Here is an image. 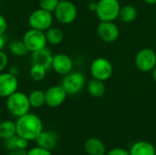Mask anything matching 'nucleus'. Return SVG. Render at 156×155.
<instances>
[{
	"label": "nucleus",
	"mask_w": 156,
	"mask_h": 155,
	"mask_svg": "<svg viewBox=\"0 0 156 155\" xmlns=\"http://www.w3.org/2000/svg\"><path fill=\"white\" fill-rule=\"evenodd\" d=\"M86 85V78L80 71H71L65 75L61 81V86L65 89L68 95L79 94Z\"/></svg>",
	"instance_id": "nucleus-6"
},
{
	"label": "nucleus",
	"mask_w": 156,
	"mask_h": 155,
	"mask_svg": "<svg viewBox=\"0 0 156 155\" xmlns=\"http://www.w3.org/2000/svg\"><path fill=\"white\" fill-rule=\"evenodd\" d=\"M54 17L58 22L63 25H69L75 21L78 16V9L70 0L59 1L54 11Z\"/></svg>",
	"instance_id": "nucleus-5"
},
{
	"label": "nucleus",
	"mask_w": 156,
	"mask_h": 155,
	"mask_svg": "<svg viewBox=\"0 0 156 155\" xmlns=\"http://www.w3.org/2000/svg\"><path fill=\"white\" fill-rule=\"evenodd\" d=\"M88 1H96V0H88Z\"/></svg>",
	"instance_id": "nucleus-39"
},
{
	"label": "nucleus",
	"mask_w": 156,
	"mask_h": 155,
	"mask_svg": "<svg viewBox=\"0 0 156 155\" xmlns=\"http://www.w3.org/2000/svg\"><path fill=\"white\" fill-rule=\"evenodd\" d=\"M84 149L88 155H105L106 147L102 141L98 138H89L84 143Z\"/></svg>",
	"instance_id": "nucleus-16"
},
{
	"label": "nucleus",
	"mask_w": 156,
	"mask_h": 155,
	"mask_svg": "<svg viewBox=\"0 0 156 155\" xmlns=\"http://www.w3.org/2000/svg\"><path fill=\"white\" fill-rule=\"evenodd\" d=\"M7 29V21L6 18L0 14V35H3L6 32Z\"/></svg>",
	"instance_id": "nucleus-31"
},
{
	"label": "nucleus",
	"mask_w": 156,
	"mask_h": 155,
	"mask_svg": "<svg viewBox=\"0 0 156 155\" xmlns=\"http://www.w3.org/2000/svg\"><path fill=\"white\" fill-rule=\"evenodd\" d=\"M58 1H68V0H58Z\"/></svg>",
	"instance_id": "nucleus-38"
},
{
	"label": "nucleus",
	"mask_w": 156,
	"mask_h": 155,
	"mask_svg": "<svg viewBox=\"0 0 156 155\" xmlns=\"http://www.w3.org/2000/svg\"><path fill=\"white\" fill-rule=\"evenodd\" d=\"M27 155H52L50 151L48 150H46V149H43L39 146L37 147H34L32 149H30Z\"/></svg>",
	"instance_id": "nucleus-27"
},
{
	"label": "nucleus",
	"mask_w": 156,
	"mask_h": 155,
	"mask_svg": "<svg viewBox=\"0 0 156 155\" xmlns=\"http://www.w3.org/2000/svg\"><path fill=\"white\" fill-rule=\"evenodd\" d=\"M105 155H130V153L123 148H113L107 152Z\"/></svg>",
	"instance_id": "nucleus-29"
},
{
	"label": "nucleus",
	"mask_w": 156,
	"mask_h": 155,
	"mask_svg": "<svg viewBox=\"0 0 156 155\" xmlns=\"http://www.w3.org/2000/svg\"><path fill=\"white\" fill-rule=\"evenodd\" d=\"M90 71L92 78L106 81L113 74V66L112 62L105 58H95L90 67Z\"/></svg>",
	"instance_id": "nucleus-7"
},
{
	"label": "nucleus",
	"mask_w": 156,
	"mask_h": 155,
	"mask_svg": "<svg viewBox=\"0 0 156 155\" xmlns=\"http://www.w3.org/2000/svg\"><path fill=\"white\" fill-rule=\"evenodd\" d=\"M35 141L37 143V146L51 151L56 147L58 143V135L54 132L42 131Z\"/></svg>",
	"instance_id": "nucleus-15"
},
{
	"label": "nucleus",
	"mask_w": 156,
	"mask_h": 155,
	"mask_svg": "<svg viewBox=\"0 0 156 155\" xmlns=\"http://www.w3.org/2000/svg\"><path fill=\"white\" fill-rule=\"evenodd\" d=\"M7 72H9V73L12 74V75L17 76V75L19 74V69H18V67H16V66H11V67L8 69Z\"/></svg>",
	"instance_id": "nucleus-34"
},
{
	"label": "nucleus",
	"mask_w": 156,
	"mask_h": 155,
	"mask_svg": "<svg viewBox=\"0 0 156 155\" xmlns=\"http://www.w3.org/2000/svg\"><path fill=\"white\" fill-rule=\"evenodd\" d=\"M152 72H153V74H152V76H153V79H154V82L156 83V67L152 70Z\"/></svg>",
	"instance_id": "nucleus-36"
},
{
	"label": "nucleus",
	"mask_w": 156,
	"mask_h": 155,
	"mask_svg": "<svg viewBox=\"0 0 156 155\" xmlns=\"http://www.w3.org/2000/svg\"><path fill=\"white\" fill-rule=\"evenodd\" d=\"M137 15H138V12L135 6L132 5H125L121 7L118 19H120L122 23L128 24V23L133 22L136 19Z\"/></svg>",
	"instance_id": "nucleus-19"
},
{
	"label": "nucleus",
	"mask_w": 156,
	"mask_h": 155,
	"mask_svg": "<svg viewBox=\"0 0 156 155\" xmlns=\"http://www.w3.org/2000/svg\"><path fill=\"white\" fill-rule=\"evenodd\" d=\"M8 155H16V153H15L14 152H12L11 153H9V154H8Z\"/></svg>",
	"instance_id": "nucleus-37"
},
{
	"label": "nucleus",
	"mask_w": 156,
	"mask_h": 155,
	"mask_svg": "<svg viewBox=\"0 0 156 155\" xmlns=\"http://www.w3.org/2000/svg\"><path fill=\"white\" fill-rule=\"evenodd\" d=\"M6 43H7V40H6L5 34L0 35V50H4V48L6 46Z\"/></svg>",
	"instance_id": "nucleus-32"
},
{
	"label": "nucleus",
	"mask_w": 156,
	"mask_h": 155,
	"mask_svg": "<svg viewBox=\"0 0 156 155\" xmlns=\"http://www.w3.org/2000/svg\"><path fill=\"white\" fill-rule=\"evenodd\" d=\"M143 1L148 5H155L156 4V0H143Z\"/></svg>",
	"instance_id": "nucleus-35"
},
{
	"label": "nucleus",
	"mask_w": 156,
	"mask_h": 155,
	"mask_svg": "<svg viewBox=\"0 0 156 155\" xmlns=\"http://www.w3.org/2000/svg\"><path fill=\"white\" fill-rule=\"evenodd\" d=\"M88 92L94 98H101L106 92V85L104 81L92 78L87 85Z\"/></svg>",
	"instance_id": "nucleus-18"
},
{
	"label": "nucleus",
	"mask_w": 156,
	"mask_h": 155,
	"mask_svg": "<svg viewBox=\"0 0 156 155\" xmlns=\"http://www.w3.org/2000/svg\"><path fill=\"white\" fill-rule=\"evenodd\" d=\"M129 153L130 155H156V149L153 143L140 141L132 145Z\"/></svg>",
	"instance_id": "nucleus-17"
},
{
	"label": "nucleus",
	"mask_w": 156,
	"mask_h": 155,
	"mask_svg": "<svg viewBox=\"0 0 156 155\" xmlns=\"http://www.w3.org/2000/svg\"><path fill=\"white\" fill-rule=\"evenodd\" d=\"M23 42L25 43L28 52H35L47 47L48 41L44 31L29 28L23 36Z\"/></svg>",
	"instance_id": "nucleus-8"
},
{
	"label": "nucleus",
	"mask_w": 156,
	"mask_h": 155,
	"mask_svg": "<svg viewBox=\"0 0 156 155\" xmlns=\"http://www.w3.org/2000/svg\"><path fill=\"white\" fill-rule=\"evenodd\" d=\"M135 67L142 72L152 71L156 67V53L152 48H145L139 50L134 58Z\"/></svg>",
	"instance_id": "nucleus-9"
},
{
	"label": "nucleus",
	"mask_w": 156,
	"mask_h": 155,
	"mask_svg": "<svg viewBox=\"0 0 156 155\" xmlns=\"http://www.w3.org/2000/svg\"><path fill=\"white\" fill-rule=\"evenodd\" d=\"M88 7L90 11L92 12H96L97 7H98V1H89V5Z\"/></svg>",
	"instance_id": "nucleus-33"
},
{
	"label": "nucleus",
	"mask_w": 156,
	"mask_h": 155,
	"mask_svg": "<svg viewBox=\"0 0 156 155\" xmlns=\"http://www.w3.org/2000/svg\"><path fill=\"white\" fill-rule=\"evenodd\" d=\"M16 135V122L11 120H5L0 122V139L6 140Z\"/></svg>",
	"instance_id": "nucleus-21"
},
{
	"label": "nucleus",
	"mask_w": 156,
	"mask_h": 155,
	"mask_svg": "<svg viewBox=\"0 0 156 155\" xmlns=\"http://www.w3.org/2000/svg\"><path fill=\"white\" fill-rule=\"evenodd\" d=\"M68 93L65 89L60 85H54L47 89L45 91V100L46 105L50 108H57L62 105L66 99Z\"/></svg>",
	"instance_id": "nucleus-11"
},
{
	"label": "nucleus",
	"mask_w": 156,
	"mask_h": 155,
	"mask_svg": "<svg viewBox=\"0 0 156 155\" xmlns=\"http://www.w3.org/2000/svg\"><path fill=\"white\" fill-rule=\"evenodd\" d=\"M16 135L27 141H35L43 131V123L41 119L31 112H28L19 118L16 122Z\"/></svg>",
	"instance_id": "nucleus-1"
},
{
	"label": "nucleus",
	"mask_w": 156,
	"mask_h": 155,
	"mask_svg": "<svg viewBox=\"0 0 156 155\" xmlns=\"http://www.w3.org/2000/svg\"><path fill=\"white\" fill-rule=\"evenodd\" d=\"M28 142L27 140L21 138L19 136H17L16 139V149H20V150H27V146H28Z\"/></svg>",
	"instance_id": "nucleus-30"
},
{
	"label": "nucleus",
	"mask_w": 156,
	"mask_h": 155,
	"mask_svg": "<svg viewBox=\"0 0 156 155\" xmlns=\"http://www.w3.org/2000/svg\"><path fill=\"white\" fill-rule=\"evenodd\" d=\"M5 106L7 111L16 118L28 113L31 108L28 95L18 90L6 98Z\"/></svg>",
	"instance_id": "nucleus-2"
},
{
	"label": "nucleus",
	"mask_w": 156,
	"mask_h": 155,
	"mask_svg": "<svg viewBox=\"0 0 156 155\" xmlns=\"http://www.w3.org/2000/svg\"><path fill=\"white\" fill-rule=\"evenodd\" d=\"M8 65V57L5 52L0 50V73L4 72Z\"/></svg>",
	"instance_id": "nucleus-28"
},
{
	"label": "nucleus",
	"mask_w": 156,
	"mask_h": 155,
	"mask_svg": "<svg viewBox=\"0 0 156 155\" xmlns=\"http://www.w3.org/2000/svg\"><path fill=\"white\" fill-rule=\"evenodd\" d=\"M155 21H156V18H155Z\"/></svg>",
	"instance_id": "nucleus-42"
},
{
	"label": "nucleus",
	"mask_w": 156,
	"mask_h": 155,
	"mask_svg": "<svg viewBox=\"0 0 156 155\" xmlns=\"http://www.w3.org/2000/svg\"><path fill=\"white\" fill-rule=\"evenodd\" d=\"M0 1H5V0H0Z\"/></svg>",
	"instance_id": "nucleus-41"
},
{
	"label": "nucleus",
	"mask_w": 156,
	"mask_h": 155,
	"mask_svg": "<svg viewBox=\"0 0 156 155\" xmlns=\"http://www.w3.org/2000/svg\"><path fill=\"white\" fill-rule=\"evenodd\" d=\"M45 34H46L48 44H50L52 46L59 45L64 39V34L62 30L57 26L49 27L47 31H45Z\"/></svg>",
	"instance_id": "nucleus-20"
},
{
	"label": "nucleus",
	"mask_w": 156,
	"mask_h": 155,
	"mask_svg": "<svg viewBox=\"0 0 156 155\" xmlns=\"http://www.w3.org/2000/svg\"><path fill=\"white\" fill-rule=\"evenodd\" d=\"M119 0H99L96 15L101 21H115L121 10Z\"/></svg>",
	"instance_id": "nucleus-4"
},
{
	"label": "nucleus",
	"mask_w": 156,
	"mask_h": 155,
	"mask_svg": "<svg viewBox=\"0 0 156 155\" xmlns=\"http://www.w3.org/2000/svg\"><path fill=\"white\" fill-rule=\"evenodd\" d=\"M16 139H17V135H15L11 138L5 140V144H4L5 147L11 152L16 150Z\"/></svg>",
	"instance_id": "nucleus-26"
},
{
	"label": "nucleus",
	"mask_w": 156,
	"mask_h": 155,
	"mask_svg": "<svg viewBox=\"0 0 156 155\" xmlns=\"http://www.w3.org/2000/svg\"><path fill=\"white\" fill-rule=\"evenodd\" d=\"M18 89V79L15 75L9 72L0 73V98L6 99L8 96L17 91Z\"/></svg>",
	"instance_id": "nucleus-13"
},
{
	"label": "nucleus",
	"mask_w": 156,
	"mask_h": 155,
	"mask_svg": "<svg viewBox=\"0 0 156 155\" xmlns=\"http://www.w3.org/2000/svg\"><path fill=\"white\" fill-rule=\"evenodd\" d=\"M28 100L31 105V108L38 109L46 104L45 100V91L41 90H35L31 91L28 95Z\"/></svg>",
	"instance_id": "nucleus-22"
},
{
	"label": "nucleus",
	"mask_w": 156,
	"mask_h": 155,
	"mask_svg": "<svg viewBox=\"0 0 156 155\" xmlns=\"http://www.w3.org/2000/svg\"><path fill=\"white\" fill-rule=\"evenodd\" d=\"M52 59H53L52 52L48 47H45V48H41L39 50H37V51L33 52L32 56H31L32 64L42 65L48 69H51Z\"/></svg>",
	"instance_id": "nucleus-14"
},
{
	"label": "nucleus",
	"mask_w": 156,
	"mask_h": 155,
	"mask_svg": "<svg viewBox=\"0 0 156 155\" xmlns=\"http://www.w3.org/2000/svg\"><path fill=\"white\" fill-rule=\"evenodd\" d=\"M0 7H1V1H0Z\"/></svg>",
	"instance_id": "nucleus-40"
},
{
	"label": "nucleus",
	"mask_w": 156,
	"mask_h": 155,
	"mask_svg": "<svg viewBox=\"0 0 156 155\" xmlns=\"http://www.w3.org/2000/svg\"><path fill=\"white\" fill-rule=\"evenodd\" d=\"M53 21H54L53 13L46 11L40 7L32 11L27 18V23L30 28L41 30L44 32L52 26Z\"/></svg>",
	"instance_id": "nucleus-3"
},
{
	"label": "nucleus",
	"mask_w": 156,
	"mask_h": 155,
	"mask_svg": "<svg viewBox=\"0 0 156 155\" xmlns=\"http://www.w3.org/2000/svg\"><path fill=\"white\" fill-rule=\"evenodd\" d=\"M48 69H46L44 66L39 65V64H32L30 69H29V76L31 78L32 80L36 81V82H39L42 79H45L47 72H48Z\"/></svg>",
	"instance_id": "nucleus-24"
},
{
	"label": "nucleus",
	"mask_w": 156,
	"mask_h": 155,
	"mask_svg": "<svg viewBox=\"0 0 156 155\" xmlns=\"http://www.w3.org/2000/svg\"><path fill=\"white\" fill-rule=\"evenodd\" d=\"M9 52L16 57H24L28 53V50L23 40H14L8 45Z\"/></svg>",
	"instance_id": "nucleus-23"
},
{
	"label": "nucleus",
	"mask_w": 156,
	"mask_h": 155,
	"mask_svg": "<svg viewBox=\"0 0 156 155\" xmlns=\"http://www.w3.org/2000/svg\"><path fill=\"white\" fill-rule=\"evenodd\" d=\"M51 69L58 75L65 76L72 71L73 60L65 53H58L53 55Z\"/></svg>",
	"instance_id": "nucleus-12"
},
{
	"label": "nucleus",
	"mask_w": 156,
	"mask_h": 155,
	"mask_svg": "<svg viewBox=\"0 0 156 155\" xmlns=\"http://www.w3.org/2000/svg\"><path fill=\"white\" fill-rule=\"evenodd\" d=\"M99 37L106 43H112L118 39L120 30L114 21H101L97 26Z\"/></svg>",
	"instance_id": "nucleus-10"
},
{
	"label": "nucleus",
	"mask_w": 156,
	"mask_h": 155,
	"mask_svg": "<svg viewBox=\"0 0 156 155\" xmlns=\"http://www.w3.org/2000/svg\"><path fill=\"white\" fill-rule=\"evenodd\" d=\"M58 0H39L38 5L40 8L48 11L50 13H54L57 5H58Z\"/></svg>",
	"instance_id": "nucleus-25"
}]
</instances>
